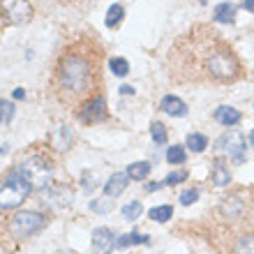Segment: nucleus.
<instances>
[{"mask_svg": "<svg viewBox=\"0 0 254 254\" xmlns=\"http://www.w3.org/2000/svg\"><path fill=\"white\" fill-rule=\"evenodd\" d=\"M97 81H100V58L95 51L69 49L65 56H61L56 67V83L67 95V100L90 95Z\"/></svg>", "mask_w": 254, "mask_h": 254, "instance_id": "nucleus-1", "label": "nucleus"}, {"mask_svg": "<svg viewBox=\"0 0 254 254\" xmlns=\"http://www.w3.org/2000/svg\"><path fill=\"white\" fill-rule=\"evenodd\" d=\"M33 190V181H30V176L26 174V169L16 167L12 169L9 174H7L5 183H2V192H0V206L2 210H12L21 203V201L28 196V192Z\"/></svg>", "mask_w": 254, "mask_h": 254, "instance_id": "nucleus-2", "label": "nucleus"}, {"mask_svg": "<svg viewBox=\"0 0 254 254\" xmlns=\"http://www.w3.org/2000/svg\"><path fill=\"white\" fill-rule=\"evenodd\" d=\"M206 69L210 72V76L217 81H234L241 72V65L236 61V56L229 49H215L213 54H208Z\"/></svg>", "mask_w": 254, "mask_h": 254, "instance_id": "nucleus-3", "label": "nucleus"}, {"mask_svg": "<svg viewBox=\"0 0 254 254\" xmlns=\"http://www.w3.org/2000/svg\"><path fill=\"white\" fill-rule=\"evenodd\" d=\"M47 220L42 213H35V210H21L9 220V231H12L14 238H30V236L40 234L44 229Z\"/></svg>", "mask_w": 254, "mask_h": 254, "instance_id": "nucleus-4", "label": "nucleus"}, {"mask_svg": "<svg viewBox=\"0 0 254 254\" xmlns=\"http://www.w3.org/2000/svg\"><path fill=\"white\" fill-rule=\"evenodd\" d=\"M21 167L26 169V174L30 176V181H33V188H49V183H51V164H49L44 157H30V160L21 162Z\"/></svg>", "mask_w": 254, "mask_h": 254, "instance_id": "nucleus-5", "label": "nucleus"}, {"mask_svg": "<svg viewBox=\"0 0 254 254\" xmlns=\"http://www.w3.org/2000/svg\"><path fill=\"white\" fill-rule=\"evenodd\" d=\"M217 150L224 155H229L234 162H238L241 164L243 162V153H245V136H243L241 132H236V129H229V132H224L217 139Z\"/></svg>", "mask_w": 254, "mask_h": 254, "instance_id": "nucleus-6", "label": "nucleus"}, {"mask_svg": "<svg viewBox=\"0 0 254 254\" xmlns=\"http://www.w3.org/2000/svg\"><path fill=\"white\" fill-rule=\"evenodd\" d=\"M76 116H79L81 123H88V125L104 121V118H107V102H104L102 95H93L88 102L81 104V111Z\"/></svg>", "mask_w": 254, "mask_h": 254, "instance_id": "nucleus-7", "label": "nucleus"}, {"mask_svg": "<svg viewBox=\"0 0 254 254\" xmlns=\"http://www.w3.org/2000/svg\"><path fill=\"white\" fill-rule=\"evenodd\" d=\"M118 248V238L111 229L100 227L93 231V250L95 254H111L114 250Z\"/></svg>", "mask_w": 254, "mask_h": 254, "instance_id": "nucleus-8", "label": "nucleus"}, {"mask_svg": "<svg viewBox=\"0 0 254 254\" xmlns=\"http://www.w3.org/2000/svg\"><path fill=\"white\" fill-rule=\"evenodd\" d=\"M30 5H28L26 0H9V5H7V16L9 21L14 23H26L30 19Z\"/></svg>", "mask_w": 254, "mask_h": 254, "instance_id": "nucleus-9", "label": "nucleus"}, {"mask_svg": "<svg viewBox=\"0 0 254 254\" xmlns=\"http://www.w3.org/2000/svg\"><path fill=\"white\" fill-rule=\"evenodd\" d=\"M160 109L162 111H167L169 116H178V118L188 114V104H185L181 97H176V95H167V97L162 100Z\"/></svg>", "mask_w": 254, "mask_h": 254, "instance_id": "nucleus-10", "label": "nucleus"}, {"mask_svg": "<svg viewBox=\"0 0 254 254\" xmlns=\"http://www.w3.org/2000/svg\"><path fill=\"white\" fill-rule=\"evenodd\" d=\"M127 181H129V176L123 174V171L114 174L111 178H109L107 185H104V192H107V196H118V194H123V192H125V188H127Z\"/></svg>", "mask_w": 254, "mask_h": 254, "instance_id": "nucleus-11", "label": "nucleus"}, {"mask_svg": "<svg viewBox=\"0 0 254 254\" xmlns=\"http://www.w3.org/2000/svg\"><path fill=\"white\" fill-rule=\"evenodd\" d=\"M215 121L222 123L224 127H234L236 123L241 121V111L234 107H220L215 111Z\"/></svg>", "mask_w": 254, "mask_h": 254, "instance_id": "nucleus-12", "label": "nucleus"}, {"mask_svg": "<svg viewBox=\"0 0 254 254\" xmlns=\"http://www.w3.org/2000/svg\"><path fill=\"white\" fill-rule=\"evenodd\" d=\"M210 176H213V183L217 185V188H224V185H229L231 183V174H229V169L224 167V162H213V171H210Z\"/></svg>", "mask_w": 254, "mask_h": 254, "instance_id": "nucleus-13", "label": "nucleus"}, {"mask_svg": "<svg viewBox=\"0 0 254 254\" xmlns=\"http://www.w3.org/2000/svg\"><path fill=\"white\" fill-rule=\"evenodd\" d=\"M215 21H220V23H234L236 7L231 2H220V5L215 7Z\"/></svg>", "mask_w": 254, "mask_h": 254, "instance_id": "nucleus-14", "label": "nucleus"}, {"mask_svg": "<svg viewBox=\"0 0 254 254\" xmlns=\"http://www.w3.org/2000/svg\"><path fill=\"white\" fill-rule=\"evenodd\" d=\"M148 174H150V164L148 162H134L127 169V176L134 178V181H143V178H148Z\"/></svg>", "mask_w": 254, "mask_h": 254, "instance_id": "nucleus-15", "label": "nucleus"}, {"mask_svg": "<svg viewBox=\"0 0 254 254\" xmlns=\"http://www.w3.org/2000/svg\"><path fill=\"white\" fill-rule=\"evenodd\" d=\"M185 146L192 150V153H203L206 150V146H208V139L203 136V134H190L188 136V141H185Z\"/></svg>", "mask_w": 254, "mask_h": 254, "instance_id": "nucleus-16", "label": "nucleus"}, {"mask_svg": "<svg viewBox=\"0 0 254 254\" xmlns=\"http://www.w3.org/2000/svg\"><path fill=\"white\" fill-rule=\"evenodd\" d=\"M234 254H254V236H243L234 245Z\"/></svg>", "mask_w": 254, "mask_h": 254, "instance_id": "nucleus-17", "label": "nucleus"}, {"mask_svg": "<svg viewBox=\"0 0 254 254\" xmlns=\"http://www.w3.org/2000/svg\"><path fill=\"white\" fill-rule=\"evenodd\" d=\"M141 213H143V206H141L139 201H129L127 206H123V217H125V220H129V222L139 220Z\"/></svg>", "mask_w": 254, "mask_h": 254, "instance_id": "nucleus-18", "label": "nucleus"}, {"mask_svg": "<svg viewBox=\"0 0 254 254\" xmlns=\"http://www.w3.org/2000/svg\"><path fill=\"white\" fill-rule=\"evenodd\" d=\"M123 14H125L123 5H111V7H109V12H107V26L109 28H116L123 21Z\"/></svg>", "mask_w": 254, "mask_h": 254, "instance_id": "nucleus-19", "label": "nucleus"}, {"mask_svg": "<svg viewBox=\"0 0 254 254\" xmlns=\"http://www.w3.org/2000/svg\"><path fill=\"white\" fill-rule=\"evenodd\" d=\"M109 67H111V72H114L116 76H127V74H129V63H127L125 58H111Z\"/></svg>", "mask_w": 254, "mask_h": 254, "instance_id": "nucleus-20", "label": "nucleus"}, {"mask_svg": "<svg viewBox=\"0 0 254 254\" xmlns=\"http://www.w3.org/2000/svg\"><path fill=\"white\" fill-rule=\"evenodd\" d=\"M171 215H174V208L171 206H157L150 210V220L155 222H169L171 220Z\"/></svg>", "mask_w": 254, "mask_h": 254, "instance_id": "nucleus-21", "label": "nucleus"}, {"mask_svg": "<svg viewBox=\"0 0 254 254\" xmlns=\"http://www.w3.org/2000/svg\"><path fill=\"white\" fill-rule=\"evenodd\" d=\"M150 136H153V141L157 146H164L167 143V127L162 125V123H153L150 125Z\"/></svg>", "mask_w": 254, "mask_h": 254, "instance_id": "nucleus-22", "label": "nucleus"}, {"mask_svg": "<svg viewBox=\"0 0 254 254\" xmlns=\"http://www.w3.org/2000/svg\"><path fill=\"white\" fill-rule=\"evenodd\" d=\"M134 243H139V245H146L148 243V236H141V234H127L123 236L121 241H118V248H127V245H134Z\"/></svg>", "mask_w": 254, "mask_h": 254, "instance_id": "nucleus-23", "label": "nucleus"}, {"mask_svg": "<svg viewBox=\"0 0 254 254\" xmlns=\"http://www.w3.org/2000/svg\"><path fill=\"white\" fill-rule=\"evenodd\" d=\"M167 160L171 162V164H183V162H185V150H183V146H171L169 148Z\"/></svg>", "mask_w": 254, "mask_h": 254, "instance_id": "nucleus-24", "label": "nucleus"}, {"mask_svg": "<svg viewBox=\"0 0 254 254\" xmlns=\"http://www.w3.org/2000/svg\"><path fill=\"white\" fill-rule=\"evenodd\" d=\"M183 181H188V171H174L164 178V185H178Z\"/></svg>", "mask_w": 254, "mask_h": 254, "instance_id": "nucleus-25", "label": "nucleus"}, {"mask_svg": "<svg viewBox=\"0 0 254 254\" xmlns=\"http://www.w3.org/2000/svg\"><path fill=\"white\" fill-rule=\"evenodd\" d=\"M0 109H2V125H7L14 116V104L12 102H7V100H2L0 102Z\"/></svg>", "mask_w": 254, "mask_h": 254, "instance_id": "nucleus-26", "label": "nucleus"}, {"mask_svg": "<svg viewBox=\"0 0 254 254\" xmlns=\"http://www.w3.org/2000/svg\"><path fill=\"white\" fill-rule=\"evenodd\" d=\"M196 199H199V190H185V192L181 194V203H183V206H192Z\"/></svg>", "mask_w": 254, "mask_h": 254, "instance_id": "nucleus-27", "label": "nucleus"}, {"mask_svg": "<svg viewBox=\"0 0 254 254\" xmlns=\"http://www.w3.org/2000/svg\"><path fill=\"white\" fill-rule=\"evenodd\" d=\"M114 208V203H97V201H90V210L95 213H109Z\"/></svg>", "mask_w": 254, "mask_h": 254, "instance_id": "nucleus-28", "label": "nucleus"}, {"mask_svg": "<svg viewBox=\"0 0 254 254\" xmlns=\"http://www.w3.org/2000/svg\"><path fill=\"white\" fill-rule=\"evenodd\" d=\"M23 97H26L23 88H16V90H14V100H23Z\"/></svg>", "mask_w": 254, "mask_h": 254, "instance_id": "nucleus-29", "label": "nucleus"}, {"mask_svg": "<svg viewBox=\"0 0 254 254\" xmlns=\"http://www.w3.org/2000/svg\"><path fill=\"white\" fill-rule=\"evenodd\" d=\"M243 5H245V9H248V12H254V0H245Z\"/></svg>", "mask_w": 254, "mask_h": 254, "instance_id": "nucleus-30", "label": "nucleus"}, {"mask_svg": "<svg viewBox=\"0 0 254 254\" xmlns=\"http://www.w3.org/2000/svg\"><path fill=\"white\" fill-rule=\"evenodd\" d=\"M162 188V183H150L148 185V192H153V190H160Z\"/></svg>", "mask_w": 254, "mask_h": 254, "instance_id": "nucleus-31", "label": "nucleus"}, {"mask_svg": "<svg viewBox=\"0 0 254 254\" xmlns=\"http://www.w3.org/2000/svg\"><path fill=\"white\" fill-rule=\"evenodd\" d=\"M121 93H123V95H132L134 90H132V88H129V86H123V88H121Z\"/></svg>", "mask_w": 254, "mask_h": 254, "instance_id": "nucleus-32", "label": "nucleus"}, {"mask_svg": "<svg viewBox=\"0 0 254 254\" xmlns=\"http://www.w3.org/2000/svg\"><path fill=\"white\" fill-rule=\"evenodd\" d=\"M250 143H252V148H254V129L250 132Z\"/></svg>", "mask_w": 254, "mask_h": 254, "instance_id": "nucleus-33", "label": "nucleus"}, {"mask_svg": "<svg viewBox=\"0 0 254 254\" xmlns=\"http://www.w3.org/2000/svg\"><path fill=\"white\" fill-rule=\"evenodd\" d=\"M201 2H203V0H201Z\"/></svg>", "mask_w": 254, "mask_h": 254, "instance_id": "nucleus-34", "label": "nucleus"}]
</instances>
